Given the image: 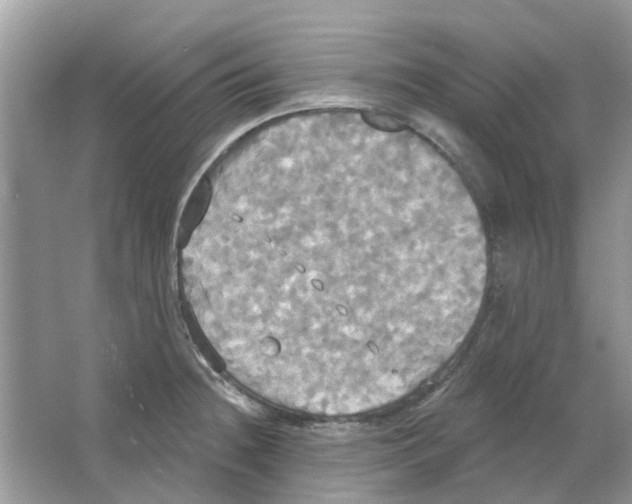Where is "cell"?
<instances>
[{"instance_id": "obj_1", "label": "cell", "mask_w": 632, "mask_h": 504, "mask_svg": "<svg viewBox=\"0 0 632 504\" xmlns=\"http://www.w3.org/2000/svg\"><path fill=\"white\" fill-rule=\"evenodd\" d=\"M229 373L336 416L406 396L459 350L488 272L477 207L427 141L365 121L270 130L223 164L183 249Z\"/></svg>"}]
</instances>
